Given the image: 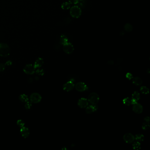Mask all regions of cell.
Instances as JSON below:
<instances>
[{"instance_id":"obj_35","label":"cell","mask_w":150,"mask_h":150,"mask_svg":"<svg viewBox=\"0 0 150 150\" xmlns=\"http://www.w3.org/2000/svg\"><path fill=\"white\" fill-rule=\"evenodd\" d=\"M122 62V58H119L118 59V64H120Z\"/></svg>"},{"instance_id":"obj_2","label":"cell","mask_w":150,"mask_h":150,"mask_svg":"<svg viewBox=\"0 0 150 150\" xmlns=\"http://www.w3.org/2000/svg\"><path fill=\"white\" fill-rule=\"evenodd\" d=\"M70 14L72 17L78 18L81 15V9L77 5L72 7L70 10Z\"/></svg>"},{"instance_id":"obj_18","label":"cell","mask_w":150,"mask_h":150,"mask_svg":"<svg viewBox=\"0 0 150 150\" xmlns=\"http://www.w3.org/2000/svg\"><path fill=\"white\" fill-rule=\"evenodd\" d=\"M141 92L144 94H147L149 93V89L146 86H143L140 88Z\"/></svg>"},{"instance_id":"obj_28","label":"cell","mask_w":150,"mask_h":150,"mask_svg":"<svg viewBox=\"0 0 150 150\" xmlns=\"http://www.w3.org/2000/svg\"><path fill=\"white\" fill-rule=\"evenodd\" d=\"M36 73L38 74L39 75H42L44 74V71L42 69H38V70L36 71Z\"/></svg>"},{"instance_id":"obj_36","label":"cell","mask_w":150,"mask_h":150,"mask_svg":"<svg viewBox=\"0 0 150 150\" xmlns=\"http://www.w3.org/2000/svg\"><path fill=\"white\" fill-rule=\"evenodd\" d=\"M147 73H148V74H149L150 73V69H147Z\"/></svg>"},{"instance_id":"obj_26","label":"cell","mask_w":150,"mask_h":150,"mask_svg":"<svg viewBox=\"0 0 150 150\" xmlns=\"http://www.w3.org/2000/svg\"><path fill=\"white\" fill-rule=\"evenodd\" d=\"M68 1L70 4H76L78 3L79 0H68Z\"/></svg>"},{"instance_id":"obj_25","label":"cell","mask_w":150,"mask_h":150,"mask_svg":"<svg viewBox=\"0 0 150 150\" xmlns=\"http://www.w3.org/2000/svg\"><path fill=\"white\" fill-rule=\"evenodd\" d=\"M142 128L144 130H147L149 129V128H150L149 122H144L142 126Z\"/></svg>"},{"instance_id":"obj_16","label":"cell","mask_w":150,"mask_h":150,"mask_svg":"<svg viewBox=\"0 0 150 150\" xmlns=\"http://www.w3.org/2000/svg\"><path fill=\"white\" fill-rule=\"evenodd\" d=\"M21 133L22 134V136L26 138L28 137L29 135L30 132L28 128L26 127H23L21 129Z\"/></svg>"},{"instance_id":"obj_7","label":"cell","mask_w":150,"mask_h":150,"mask_svg":"<svg viewBox=\"0 0 150 150\" xmlns=\"http://www.w3.org/2000/svg\"><path fill=\"white\" fill-rule=\"evenodd\" d=\"M123 139L127 144L132 143L135 140V137L130 133H127L124 135Z\"/></svg>"},{"instance_id":"obj_21","label":"cell","mask_w":150,"mask_h":150,"mask_svg":"<svg viewBox=\"0 0 150 150\" xmlns=\"http://www.w3.org/2000/svg\"><path fill=\"white\" fill-rule=\"evenodd\" d=\"M132 147L135 150L140 149L141 147V144L139 141L135 142L132 144Z\"/></svg>"},{"instance_id":"obj_10","label":"cell","mask_w":150,"mask_h":150,"mask_svg":"<svg viewBox=\"0 0 150 150\" xmlns=\"http://www.w3.org/2000/svg\"><path fill=\"white\" fill-rule=\"evenodd\" d=\"M132 110L135 113L137 114H141L143 111V107L141 104L137 103L133 104Z\"/></svg>"},{"instance_id":"obj_20","label":"cell","mask_w":150,"mask_h":150,"mask_svg":"<svg viewBox=\"0 0 150 150\" xmlns=\"http://www.w3.org/2000/svg\"><path fill=\"white\" fill-rule=\"evenodd\" d=\"M123 103L126 106H129L132 104V99L129 97H126L123 100Z\"/></svg>"},{"instance_id":"obj_9","label":"cell","mask_w":150,"mask_h":150,"mask_svg":"<svg viewBox=\"0 0 150 150\" xmlns=\"http://www.w3.org/2000/svg\"><path fill=\"white\" fill-rule=\"evenodd\" d=\"M41 99L40 95L37 93H34L31 95L30 96V100L33 103H39Z\"/></svg>"},{"instance_id":"obj_19","label":"cell","mask_w":150,"mask_h":150,"mask_svg":"<svg viewBox=\"0 0 150 150\" xmlns=\"http://www.w3.org/2000/svg\"><path fill=\"white\" fill-rule=\"evenodd\" d=\"M144 135L141 134H138L135 136V140H137L139 142H141L144 141Z\"/></svg>"},{"instance_id":"obj_5","label":"cell","mask_w":150,"mask_h":150,"mask_svg":"<svg viewBox=\"0 0 150 150\" xmlns=\"http://www.w3.org/2000/svg\"><path fill=\"white\" fill-rule=\"evenodd\" d=\"M63 46V50L64 52L68 54L72 53L74 51V47L73 45L69 42Z\"/></svg>"},{"instance_id":"obj_27","label":"cell","mask_w":150,"mask_h":150,"mask_svg":"<svg viewBox=\"0 0 150 150\" xmlns=\"http://www.w3.org/2000/svg\"><path fill=\"white\" fill-rule=\"evenodd\" d=\"M5 68V65L3 63L0 64V72L3 71Z\"/></svg>"},{"instance_id":"obj_24","label":"cell","mask_w":150,"mask_h":150,"mask_svg":"<svg viewBox=\"0 0 150 150\" xmlns=\"http://www.w3.org/2000/svg\"><path fill=\"white\" fill-rule=\"evenodd\" d=\"M20 100L23 102H26L28 100V97L25 94L21 95L19 97Z\"/></svg>"},{"instance_id":"obj_31","label":"cell","mask_w":150,"mask_h":150,"mask_svg":"<svg viewBox=\"0 0 150 150\" xmlns=\"http://www.w3.org/2000/svg\"><path fill=\"white\" fill-rule=\"evenodd\" d=\"M31 104L30 102H27V103H26V104L25 105V107L26 109L30 108L31 107Z\"/></svg>"},{"instance_id":"obj_6","label":"cell","mask_w":150,"mask_h":150,"mask_svg":"<svg viewBox=\"0 0 150 150\" xmlns=\"http://www.w3.org/2000/svg\"><path fill=\"white\" fill-rule=\"evenodd\" d=\"M75 86V85L74 83V82L69 81L63 85V89L66 92L71 91L74 89Z\"/></svg>"},{"instance_id":"obj_4","label":"cell","mask_w":150,"mask_h":150,"mask_svg":"<svg viewBox=\"0 0 150 150\" xmlns=\"http://www.w3.org/2000/svg\"><path fill=\"white\" fill-rule=\"evenodd\" d=\"M75 87L77 91L80 92H84L88 90V89L87 85L85 83H84V82H78L76 84H75Z\"/></svg>"},{"instance_id":"obj_8","label":"cell","mask_w":150,"mask_h":150,"mask_svg":"<svg viewBox=\"0 0 150 150\" xmlns=\"http://www.w3.org/2000/svg\"><path fill=\"white\" fill-rule=\"evenodd\" d=\"M35 68L34 65L32 64H28L24 67L23 71L25 73L27 74L32 75L35 73Z\"/></svg>"},{"instance_id":"obj_15","label":"cell","mask_w":150,"mask_h":150,"mask_svg":"<svg viewBox=\"0 0 150 150\" xmlns=\"http://www.w3.org/2000/svg\"><path fill=\"white\" fill-rule=\"evenodd\" d=\"M132 81L133 84L136 85H141L143 83L142 80L140 78L138 77H135L134 78H132Z\"/></svg>"},{"instance_id":"obj_12","label":"cell","mask_w":150,"mask_h":150,"mask_svg":"<svg viewBox=\"0 0 150 150\" xmlns=\"http://www.w3.org/2000/svg\"><path fill=\"white\" fill-rule=\"evenodd\" d=\"M141 95L140 93L137 92L135 91L133 94H132V104H134L135 103H137L138 100L140 99Z\"/></svg>"},{"instance_id":"obj_33","label":"cell","mask_w":150,"mask_h":150,"mask_svg":"<svg viewBox=\"0 0 150 150\" xmlns=\"http://www.w3.org/2000/svg\"><path fill=\"white\" fill-rule=\"evenodd\" d=\"M107 63H108V64L110 65H112L114 64V62L113 60H109V61H108L107 62Z\"/></svg>"},{"instance_id":"obj_29","label":"cell","mask_w":150,"mask_h":150,"mask_svg":"<svg viewBox=\"0 0 150 150\" xmlns=\"http://www.w3.org/2000/svg\"><path fill=\"white\" fill-rule=\"evenodd\" d=\"M126 77L128 78V79H129V80L131 79H132V78H133L132 74H131L130 73H128L126 74Z\"/></svg>"},{"instance_id":"obj_23","label":"cell","mask_w":150,"mask_h":150,"mask_svg":"<svg viewBox=\"0 0 150 150\" xmlns=\"http://www.w3.org/2000/svg\"><path fill=\"white\" fill-rule=\"evenodd\" d=\"M124 28L126 31L131 32L132 31L133 27L129 23H126L124 26Z\"/></svg>"},{"instance_id":"obj_14","label":"cell","mask_w":150,"mask_h":150,"mask_svg":"<svg viewBox=\"0 0 150 150\" xmlns=\"http://www.w3.org/2000/svg\"><path fill=\"white\" fill-rule=\"evenodd\" d=\"M43 63H44V61H43V59L41 58H39L36 60L35 63V65L34 66H35V69L39 68L42 66V65L43 64Z\"/></svg>"},{"instance_id":"obj_22","label":"cell","mask_w":150,"mask_h":150,"mask_svg":"<svg viewBox=\"0 0 150 150\" xmlns=\"http://www.w3.org/2000/svg\"><path fill=\"white\" fill-rule=\"evenodd\" d=\"M71 7V4L69 2H64L61 5V8L63 10L69 9Z\"/></svg>"},{"instance_id":"obj_3","label":"cell","mask_w":150,"mask_h":150,"mask_svg":"<svg viewBox=\"0 0 150 150\" xmlns=\"http://www.w3.org/2000/svg\"><path fill=\"white\" fill-rule=\"evenodd\" d=\"M88 100L91 104L97 105L100 100L99 96L97 93H92L88 96Z\"/></svg>"},{"instance_id":"obj_17","label":"cell","mask_w":150,"mask_h":150,"mask_svg":"<svg viewBox=\"0 0 150 150\" xmlns=\"http://www.w3.org/2000/svg\"><path fill=\"white\" fill-rule=\"evenodd\" d=\"M68 42V39L67 38L65 35H62L60 38V43L63 45L66 43H67Z\"/></svg>"},{"instance_id":"obj_37","label":"cell","mask_w":150,"mask_h":150,"mask_svg":"<svg viewBox=\"0 0 150 150\" xmlns=\"http://www.w3.org/2000/svg\"></svg>"},{"instance_id":"obj_34","label":"cell","mask_w":150,"mask_h":150,"mask_svg":"<svg viewBox=\"0 0 150 150\" xmlns=\"http://www.w3.org/2000/svg\"><path fill=\"white\" fill-rule=\"evenodd\" d=\"M5 65H8V66H10V65H12V62H11V61L9 60V61H8L6 63H5Z\"/></svg>"},{"instance_id":"obj_1","label":"cell","mask_w":150,"mask_h":150,"mask_svg":"<svg viewBox=\"0 0 150 150\" xmlns=\"http://www.w3.org/2000/svg\"><path fill=\"white\" fill-rule=\"evenodd\" d=\"M10 50L9 45L5 43H0V56L7 57L9 56Z\"/></svg>"},{"instance_id":"obj_32","label":"cell","mask_w":150,"mask_h":150,"mask_svg":"<svg viewBox=\"0 0 150 150\" xmlns=\"http://www.w3.org/2000/svg\"><path fill=\"white\" fill-rule=\"evenodd\" d=\"M144 121L146 122H150V118L149 117H146L144 119Z\"/></svg>"},{"instance_id":"obj_30","label":"cell","mask_w":150,"mask_h":150,"mask_svg":"<svg viewBox=\"0 0 150 150\" xmlns=\"http://www.w3.org/2000/svg\"><path fill=\"white\" fill-rule=\"evenodd\" d=\"M18 125L22 127L24 125V123L22 121V120H19V121H18Z\"/></svg>"},{"instance_id":"obj_13","label":"cell","mask_w":150,"mask_h":150,"mask_svg":"<svg viewBox=\"0 0 150 150\" xmlns=\"http://www.w3.org/2000/svg\"><path fill=\"white\" fill-rule=\"evenodd\" d=\"M98 109V106L97 105H92L91 104L89 106H88L86 107L85 111L88 114H90L96 111Z\"/></svg>"},{"instance_id":"obj_11","label":"cell","mask_w":150,"mask_h":150,"mask_svg":"<svg viewBox=\"0 0 150 150\" xmlns=\"http://www.w3.org/2000/svg\"><path fill=\"white\" fill-rule=\"evenodd\" d=\"M78 106L81 108H86L88 105V102L87 99L81 98L78 100Z\"/></svg>"}]
</instances>
